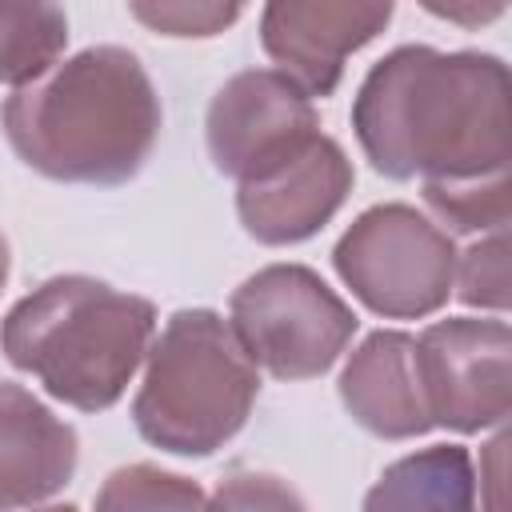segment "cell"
I'll use <instances>...</instances> for the list:
<instances>
[{
    "mask_svg": "<svg viewBox=\"0 0 512 512\" xmlns=\"http://www.w3.org/2000/svg\"><path fill=\"white\" fill-rule=\"evenodd\" d=\"M352 132L388 180H472L508 172V64L492 52L400 44L352 100Z\"/></svg>",
    "mask_w": 512,
    "mask_h": 512,
    "instance_id": "cell-1",
    "label": "cell"
},
{
    "mask_svg": "<svg viewBox=\"0 0 512 512\" xmlns=\"http://www.w3.org/2000/svg\"><path fill=\"white\" fill-rule=\"evenodd\" d=\"M0 124L8 148L56 184H128L160 140V96L136 52L96 44L20 84Z\"/></svg>",
    "mask_w": 512,
    "mask_h": 512,
    "instance_id": "cell-2",
    "label": "cell"
},
{
    "mask_svg": "<svg viewBox=\"0 0 512 512\" xmlns=\"http://www.w3.org/2000/svg\"><path fill=\"white\" fill-rule=\"evenodd\" d=\"M156 336V304L96 276L36 284L0 320V352L76 412L112 408Z\"/></svg>",
    "mask_w": 512,
    "mask_h": 512,
    "instance_id": "cell-3",
    "label": "cell"
},
{
    "mask_svg": "<svg viewBox=\"0 0 512 512\" xmlns=\"http://www.w3.org/2000/svg\"><path fill=\"white\" fill-rule=\"evenodd\" d=\"M144 360L132 424L152 448L204 460L248 424L260 372L220 312H172Z\"/></svg>",
    "mask_w": 512,
    "mask_h": 512,
    "instance_id": "cell-4",
    "label": "cell"
},
{
    "mask_svg": "<svg viewBox=\"0 0 512 512\" xmlns=\"http://www.w3.org/2000/svg\"><path fill=\"white\" fill-rule=\"evenodd\" d=\"M336 276L384 320H424L452 296L456 244L412 204H372L332 248Z\"/></svg>",
    "mask_w": 512,
    "mask_h": 512,
    "instance_id": "cell-5",
    "label": "cell"
},
{
    "mask_svg": "<svg viewBox=\"0 0 512 512\" xmlns=\"http://www.w3.org/2000/svg\"><path fill=\"white\" fill-rule=\"evenodd\" d=\"M228 324L256 368L276 380H316L352 344L356 312L304 264H268L228 300Z\"/></svg>",
    "mask_w": 512,
    "mask_h": 512,
    "instance_id": "cell-6",
    "label": "cell"
},
{
    "mask_svg": "<svg viewBox=\"0 0 512 512\" xmlns=\"http://www.w3.org/2000/svg\"><path fill=\"white\" fill-rule=\"evenodd\" d=\"M512 332L500 316H448L416 336V372L432 428L484 432L508 416Z\"/></svg>",
    "mask_w": 512,
    "mask_h": 512,
    "instance_id": "cell-7",
    "label": "cell"
},
{
    "mask_svg": "<svg viewBox=\"0 0 512 512\" xmlns=\"http://www.w3.org/2000/svg\"><path fill=\"white\" fill-rule=\"evenodd\" d=\"M236 184V216L244 232L256 244L284 248L316 236L344 208L356 172L344 148L316 132Z\"/></svg>",
    "mask_w": 512,
    "mask_h": 512,
    "instance_id": "cell-8",
    "label": "cell"
},
{
    "mask_svg": "<svg viewBox=\"0 0 512 512\" xmlns=\"http://www.w3.org/2000/svg\"><path fill=\"white\" fill-rule=\"evenodd\" d=\"M320 132L312 96L280 68H248L224 80L204 116L216 172L244 180Z\"/></svg>",
    "mask_w": 512,
    "mask_h": 512,
    "instance_id": "cell-9",
    "label": "cell"
},
{
    "mask_svg": "<svg viewBox=\"0 0 512 512\" xmlns=\"http://www.w3.org/2000/svg\"><path fill=\"white\" fill-rule=\"evenodd\" d=\"M396 0H264L260 48L308 96H332L352 52L372 44Z\"/></svg>",
    "mask_w": 512,
    "mask_h": 512,
    "instance_id": "cell-10",
    "label": "cell"
},
{
    "mask_svg": "<svg viewBox=\"0 0 512 512\" xmlns=\"http://www.w3.org/2000/svg\"><path fill=\"white\" fill-rule=\"evenodd\" d=\"M80 464V436L24 384L0 380V508L60 496Z\"/></svg>",
    "mask_w": 512,
    "mask_h": 512,
    "instance_id": "cell-11",
    "label": "cell"
},
{
    "mask_svg": "<svg viewBox=\"0 0 512 512\" xmlns=\"http://www.w3.org/2000/svg\"><path fill=\"white\" fill-rule=\"evenodd\" d=\"M340 404L348 416L380 440H412L432 428L420 372H416V336L380 328L348 356L340 372Z\"/></svg>",
    "mask_w": 512,
    "mask_h": 512,
    "instance_id": "cell-12",
    "label": "cell"
},
{
    "mask_svg": "<svg viewBox=\"0 0 512 512\" xmlns=\"http://www.w3.org/2000/svg\"><path fill=\"white\" fill-rule=\"evenodd\" d=\"M476 472L460 444H432L384 468L364 508H472Z\"/></svg>",
    "mask_w": 512,
    "mask_h": 512,
    "instance_id": "cell-13",
    "label": "cell"
},
{
    "mask_svg": "<svg viewBox=\"0 0 512 512\" xmlns=\"http://www.w3.org/2000/svg\"><path fill=\"white\" fill-rule=\"evenodd\" d=\"M68 48L60 0H0V84H32Z\"/></svg>",
    "mask_w": 512,
    "mask_h": 512,
    "instance_id": "cell-14",
    "label": "cell"
},
{
    "mask_svg": "<svg viewBox=\"0 0 512 512\" xmlns=\"http://www.w3.org/2000/svg\"><path fill=\"white\" fill-rule=\"evenodd\" d=\"M424 204L436 212L444 232H492L508 228V172L472 176V180H444V184H420Z\"/></svg>",
    "mask_w": 512,
    "mask_h": 512,
    "instance_id": "cell-15",
    "label": "cell"
},
{
    "mask_svg": "<svg viewBox=\"0 0 512 512\" xmlns=\"http://www.w3.org/2000/svg\"><path fill=\"white\" fill-rule=\"evenodd\" d=\"M452 292L468 308L504 316L508 308V228H492L468 252H456Z\"/></svg>",
    "mask_w": 512,
    "mask_h": 512,
    "instance_id": "cell-16",
    "label": "cell"
},
{
    "mask_svg": "<svg viewBox=\"0 0 512 512\" xmlns=\"http://www.w3.org/2000/svg\"><path fill=\"white\" fill-rule=\"evenodd\" d=\"M196 504H208V496L192 480L164 472L156 464L116 468L96 492V508H196Z\"/></svg>",
    "mask_w": 512,
    "mask_h": 512,
    "instance_id": "cell-17",
    "label": "cell"
},
{
    "mask_svg": "<svg viewBox=\"0 0 512 512\" xmlns=\"http://www.w3.org/2000/svg\"><path fill=\"white\" fill-rule=\"evenodd\" d=\"M248 0H128V12L156 36L208 40L240 20Z\"/></svg>",
    "mask_w": 512,
    "mask_h": 512,
    "instance_id": "cell-18",
    "label": "cell"
},
{
    "mask_svg": "<svg viewBox=\"0 0 512 512\" xmlns=\"http://www.w3.org/2000/svg\"><path fill=\"white\" fill-rule=\"evenodd\" d=\"M208 504H224V508H288V504H304L288 484H280L276 476L264 472H228L216 488V496Z\"/></svg>",
    "mask_w": 512,
    "mask_h": 512,
    "instance_id": "cell-19",
    "label": "cell"
},
{
    "mask_svg": "<svg viewBox=\"0 0 512 512\" xmlns=\"http://www.w3.org/2000/svg\"><path fill=\"white\" fill-rule=\"evenodd\" d=\"M420 8L456 28H488L508 12V0H420Z\"/></svg>",
    "mask_w": 512,
    "mask_h": 512,
    "instance_id": "cell-20",
    "label": "cell"
},
{
    "mask_svg": "<svg viewBox=\"0 0 512 512\" xmlns=\"http://www.w3.org/2000/svg\"><path fill=\"white\" fill-rule=\"evenodd\" d=\"M8 272H12V248H8V236L0 232V292L8 284Z\"/></svg>",
    "mask_w": 512,
    "mask_h": 512,
    "instance_id": "cell-21",
    "label": "cell"
}]
</instances>
